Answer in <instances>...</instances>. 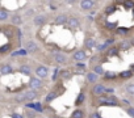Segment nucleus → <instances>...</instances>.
Returning <instances> with one entry per match:
<instances>
[{
	"mask_svg": "<svg viewBox=\"0 0 134 118\" xmlns=\"http://www.w3.org/2000/svg\"><path fill=\"white\" fill-rule=\"evenodd\" d=\"M36 75H37L40 79L47 78V76H49V70H47V67H45V66H38V67L36 68Z\"/></svg>",
	"mask_w": 134,
	"mask_h": 118,
	"instance_id": "f03ea898",
	"label": "nucleus"
},
{
	"mask_svg": "<svg viewBox=\"0 0 134 118\" xmlns=\"http://www.w3.org/2000/svg\"><path fill=\"white\" fill-rule=\"evenodd\" d=\"M42 80L40 78H30V80H29V87H30V89H41L42 88Z\"/></svg>",
	"mask_w": 134,
	"mask_h": 118,
	"instance_id": "f257e3e1",
	"label": "nucleus"
},
{
	"mask_svg": "<svg viewBox=\"0 0 134 118\" xmlns=\"http://www.w3.org/2000/svg\"><path fill=\"white\" fill-rule=\"evenodd\" d=\"M71 118H84V112L83 110H80V109H76V110L72 112Z\"/></svg>",
	"mask_w": 134,
	"mask_h": 118,
	"instance_id": "6ab92c4d",
	"label": "nucleus"
},
{
	"mask_svg": "<svg viewBox=\"0 0 134 118\" xmlns=\"http://www.w3.org/2000/svg\"><path fill=\"white\" fill-rule=\"evenodd\" d=\"M26 50L30 51V52H34V51H36V50H37V45H36V42H32V41H30V42L26 43Z\"/></svg>",
	"mask_w": 134,
	"mask_h": 118,
	"instance_id": "4be33fe9",
	"label": "nucleus"
},
{
	"mask_svg": "<svg viewBox=\"0 0 134 118\" xmlns=\"http://www.w3.org/2000/svg\"><path fill=\"white\" fill-rule=\"evenodd\" d=\"M133 75H134V72L132 70H128V71L120 72V74H118V78H121V79H130Z\"/></svg>",
	"mask_w": 134,
	"mask_h": 118,
	"instance_id": "ddd939ff",
	"label": "nucleus"
},
{
	"mask_svg": "<svg viewBox=\"0 0 134 118\" xmlns=\"http://www.w3.org/2000/svg\"><path fill=\"white\" fill-rule=\"evenodd\" d=\"M114 3L116 4H122V3H125V0H114Z\"/></svg>",
	"mask_w": 134,
	"mask_h": 118,
	"instance_id": "8fccbe9b",
	"label": "nucleus"
},
{
	"mask_svg": "<svg viewBox=\"0 0 134 118\" xmlns=\"http://www.w3.org/2000/svg\"><path fill=\"white\" fill-rule=\"evenodd\" d=\"M87 80L89 81V83H92V84H96L97 80H99V75L97 74H95V72H88L87 74Z\"/></svg>",
	"mask_w": 134,
	"mask_h": 118,
	"instance_id": "1a4fd4ad",
	"label": "nucleus"
},
{
	"mask_svg": "<svg viewBox=\"0 0 134 118\" xmlns=\"http://www.w3.org/2000/svg\"><path fill=\"white\" fill-rule=\"evenodd\" d=\"M16 100L18 101V102H25L26 100H28V98L25 97V94H20V96H17V98Z\"/></svg>",
	"mask_w": 134,
	"mask_h": 118,
	"instance_id": "e433bc0d",
	"label": "nucleus"
},
{
	"mask_svg": "<svg viewBox=\"0 0 134 118\" xmlns=\"http://www.w3.org/2000/svg\"><path fill=\"white\" fill-rule=\"evenodd\" d=\"M11 47H12V45H11V43H5L4 46L0 47V52H1V54H4V52H7Z\"/></svg>",
	"mask_w": 134,
	"mask_h": 118,
	"instance_id": "2f4dec72",
	"label": "nucleus"
},
{
	"mask_svg": "<svg viewBox=\"0 0 134 118\" xmlns=\"http://www.w3.org/2000/svg\"><path fill=\"white\" fill-rule=\"evenodd\" d=\"M84 45H86L87 49H93V47H96V41L93 38H86L84 39Z\"/></svg>",
	"mask_w": 134,
	"mask_h": 118,
	"instance_id": "9b49d317",
	"label": "nucleus"
},
{
	"mask_svg": "<svg viewBox=\"0 0 134 118\" xmlns=\"http://www.w3.org/2000/svg\"><path fill=\"white\" fill-rule=\"evenodd\" d=\"M57 97H58V92H55V91H54V92H50L46 97H45V102H47V104H49V102L54 101Z\"/></svg>",
	"mask_w": 134,
	"mask_h": 118,
	"instance_id": "dca6fc26",
	"label": "nucleus"
},
{
	"mask_svg": "<svg viewBox=\"0 0 134 118\" xmlns=\"http://www.w3.org/2000/svg\"><path fill=\"white\" fill-rule=\"evenodd\" d=\"M105 89L106 88L103 84H100V83H96V84H93V87H92V92H93V94H96V96H101V94H104Z\"/></svg>",
	"mask_w": 134,
	"mask_h": 118,
	"instance_id": "20e7f679",
	"label": "nucleus"
},
{
	"mask_svg": "<svg viewBox=\"0 0 134 118\" xmlns=\"http://www.w3.org/2000/svg\"><path fill=\"white\" fill-rule=\"evenodd\" d=\"M45 21H46V18H45L44 16H37L36 18H34V25H37V26H41V25H44L45 24Z\"/></svg>",
	"mask_w": 134,
	"mask_h": 118,
	"instance_id": "aec40b11",
	"label": "nucleus"
},
{
	"mask_svg": "<svg viewBox=\"0 0 134 118\" xmlns=\"http://www.w3.org/2000/svg\"><path fill=\"white\" fill-rule=\"evenodd\" d=\"M7 17H8V13H7L5 9H1L0 11V21H5Z\"/></svg>",
	"mask_w": 134,
	"mask_h": 118,
	"instance_id": "473e14b6",
	"label": "nucleus"
},
{
	"mask_svg": "<svg viewBox=\"0 0 134 118\" xmlns=\"http://www.w3.org/2000/svg\"><path fill=\"white\" fill-rule=\"evenodd\" d=\"M129 32V29L128 28H117L116 29V33L118 34V36H126Z\"/></svg>",
	"mask_w": 134,
	"mask_h": 118,
	"instance_id": "cd10ccee",
	"label": "nucleus"
},
{
	"mask_svg": "<svg viewBox=\"0 0 134 118\" xmlns=\"http://www.w3.org/2000/svg\"><path fill=\"white\" fill-rule=\"evenodd\" d=\"M24 94H25V97L28 98V100H34V98L38 97V92L36 89H28V91L24 92Z\"/></svg>",
	"mask_w": 134,
	"mask_h": 118,
	"instance_id": "6e6552de",
	"label": "nucleus"
},
{
	"mask_svg": "<svg viewBox=\"0 0 134 118\" xmlns=\"http://www.w3.org/2000/svg\"><path fill=\"white\" fill-rule=\"evenodd\" d=\"M70 26H74V28H76V26H79V20L76 17H70L68 18V22H67Z\"/></svg>",
	"mask_w": 134,
	"mask_h": 118,
	"instance_id": "b1692460",
	"label": "nucleus"
},
{
	"mask_svg": "<svg viewBox=\"0 0 134 118\" xmlns=\"http://www.w3.org/2000/svg\"><path fill=\"white\" fill-rule=\"evenodd\" d=\"M54 60L57 63H59V64H62V63H66L67 62V56L62 54V52H55L54 54Z\"/></svg>",
	"mask_w": 134,
	"mask_h": 118,
	"instance_id": "0eeeda50",
	"label": "nucleus"
},
{
	"mask_svg": "<svg viewBox=\"0 0 134 118\" xmlns=\"http://www.w3.org/2000/svg\"><path fill=\"white\" fill-rule=\"evenodd\" d=\"M113 92H114L113 88H106V89H105V93H109V94H110V93H113Z\"/></svg>",
	"mask_w": 134,
	"mask_h": 118,
	"instance_id": "a18cd8bd",
	"label": "nucleus"
},
{
	"mask_svg": "<svg viewBox=\"0 0 134 118\" xmlns=\"http://www.w3.org/2000/svg\"><path fill=\"white\" fill-rule=\"evenodd\" d=\"M129 45H130V43L128 42V41H124V42H121V46H120V47L125 50V49H128V47H129Z\"/></svg>",
	"mask_w": 134,
	"mask_h": 118,
	"instance_id": "a19ab883",
	"label": "nucleus"
},
{
	"mask_svg": "<svg viewBox=\"0 0 134 118\" xmlns=\"http://www.w3.org/2000/svg\"><path fill=\"white\" fill-rule=\"evenodd\" d=\"M74 67L76 68V70H79V71H86L87 70V64L84 62H76L74 64Z\"/></svg>",
	"mask_w": 134,
	"mask_h": 118,
	"instance_id": "412c9836",
	"label": "nucleus"
},
{
	"mask_svg": "<svg viewBox=\"0 0 134 118\" xmlns=\"http://www.w3.org/2000/svg\"><path fill=\"white\" fill-rule=\"evenodd\" d=\"M114 11H116V5H109V7H106L105 8V14H112Z\"/></svg>",
	"mask_w": 134,
	"mask_h": 118,
	"instance_id": "7c9ffc66",
	"label": "nucleus"
},
{
	"mask_svg": "<svg viewBox=\"0 0 134 118\" xmlns=\"http://www.w3.org/2000/svg\"><path fill=\"white\" fill-rule=\"evenodd\" d=\"M25 116L28 117V118H36L37 114H36V112H34V110H32V112H30V109H28V110H26V113H25Z\"/></svg>",
	"mask_w": 134,
	"mask_h": 118,
	"instance_id": "c9c22d12",
	"label": "nucleus"
},
{
	"mask_svg": "<svg viewBox=\"0 0 134 118\" xmlns=\"http://www.w3.org/2000/svg\"><path fill=\"white\" fill-rule=\"evenodd\" d=\"M122 104L126 105V106H130V101H129V100H126V98H124V100H122Z\"/></svg>",
	"mask_w": 134,
	"mask_h": 118,
	"instance_id": "c03bdc74",
	"label": "nucleus"
},
{
	"mask_svg": "<svg viewBox=\"0 0 134 118\" xmlns=\"http://www.w3.org/2000/svg\"><path fill=\"white\" fill-rule=\"evenodd\" d=\"M105 28L106 29H117V22H105Z\"/></svg>",
	"mask_w": 134,
	"mask_h": 118,
	"instance_id": "72a5a7b5",
	"label": "nucleus"
},
{
	"mask_svg": "<svg viewBox=\"0 0 134 118\" xmlns=\"http://www.w3.org/2000/svg\"><path fill=\"white\" fill-rule=\"evenodd\" d=\"M105 101H108V102H112V104H114V105H118V100H117V97L116 96H113V94H105L104 97Z\"/></svg>",
	"mask_w": 134,
	"mask_h": 118,
	"instance_id": "4468645a",
	"label": "nucleus"
},
{
	"mask_svg": "<svg viewBox=\"0 0 134 118\" xmlns=\"http://www.w3.org/2000/svg\"><path fill=\"white\" fill-rule=\"evenodd\" d=\"M133 16H134V9H133Z\"/></svg>",
	"mask_w": 134,
	"mask_h": 118,
	"instance_id": "603ef678",
	"label": "nucleus"
},
{
	"mask_svg": "<svg viewBox=\"0 0 134 118\" xmlns=\"http://www.w3.org/2000/svg\"><path fill=\"white\" fill-rule=\"evenodd\" d=\"M33 13H34L33 9H28V11H26V14H28V16H30V14H33Z\"/></svg>",
	"mask_w": 134,
	"mask_h": 118,
	"instance_id": "de8ad7c7",
	"label": "nucleus"
},
{
	"mask_svg": "<svg viewBox=\"0 0 134 118\" xmlns=\"http://www.w3.org/2000/svg\"><path fill=\"white\" fill-rule=\"evenodd\" d=\"M132 71L134 72V64H132Z\"/></svg>",
	"mask_w": 134,
	"mask_h": 118,
	"instance_id": "3c124183",
	"label": "nucleus"
},
{
	"mask_svg": "<svg viewBox=\"0 0 134 118\" xmlns=\"http://www.w3.org/2000/svg\"><path fill=\"white\" fill-rule=\"evenodd\" d=\"M124 7L126 9H134V1L133 0H125Z\"/></svg>",
	"mask_w": 134,
	"mask_h": 118,
	"instance_id": "c85d7f7f",
	"label": "nucleus"
},
{
	"mask_svg": "<svg viewBox=\"0 0 134 118\" xmlns=\"http://www.w3.org/2000/svg\"><path fill=\"white\" fill-rule=\"evenodd\" d=\"M12 24H15V25H20L21 22H22V20H21V16H18V14H15V16H12Z\"/></svg>",
	"mask_w": 134,
	"mask_h": 118,
	"instance_id": "bb28decb",
	"label": "nucleus"
},
{
	"mask_svg": "<svg viewBox=\"0 0 134 118\" xmlns=\"http://www.w3.org/2000/svg\"><path fill=\"white\" fill-rule=\"evenodd\" d=\"M117 76H118V75L116 74V72H113V71H105L104 79H105V80H114Z\"/></svg>",
	"mask_w": 134,
	"mask_h": 118,
	"instance_id": "2eb2a0df",
	"label": "nucleus"
},
{
	"mask_svg": "<svg viewBox=\"0 0 134 118\" xmlns=\"http://www.w3.org/2000/svg\"><path fill=\"white\" fill-rule=\"evenodd\" d=\"M106 47H108V45H106V43L104 42L103 45H100V46H97V50H99V51H104Z\"/></svg>",
	"mask_w": 134,
	"mask_h": 118,
	"instance_id": "ea45409f",
	"label": "nucleus"
},
{
	"mask_svg": "<svg viewBox=\"0 0 134 118\" xmlns=\"http://www.w3.org/2000/svg\"><path fill=\"white\" fill-rule=\"evenodd\" d=\"M92 71L95 72V74H97V75H104L105 74V71L103 70L101 64H95V66H92Z\"/></svg>",
	"mask_w": 134,
	"mask_h": 118,
	"instance_id": "f3484780",
	"label": "nucleus"
},
{
	"mask_svg": "<svg viewBox=\"0 0 134 118\" xmlns=\"http://www.w3.org/2000/svg\"><path fill=\"white\" fill-rule=\"evenodd\" d=\"M26 54H28V50H24V49H20V50H17V51H13L12 56H18V55H21V56H25Z\"/></svg>",
	"mask_w": 134,
	"mask_h": 118,
	"instance_id": "393cba45",
	"label": "nucleus"
},
{
	"mask_svg": "<svg viewBox=\"0 0 134 118\" xmlns=\"http://www.w3.org/2000/svg\"><path fill=\"white\" fill-rule=\"evenodd\" d=\"M72 59L76 60V62H84V60L87 59V54L84 50H78L74 52V55H72Z\"/></svg>",
	"mask_w": 134,
	"mask_h": 118,
	"instance_id": "7ed1b4c3",
	"label": "nucleus"
},
{
	"mask_svg": "<svg viewBox=\"0 0 134 118\" xmlns=\"http://www.w3.org/2000/svg\"><path fill=\"white\" fill-rule=\"evenodd\" d=\"M125 91L129 94H134V83H129V84L125 85Z\"/></svg>",
	"mask_w": 134,
	"mask_h": 118,
	"instance_id": "a878e982",
	"label": "nucleus"
},
{
	"mask_svg": "<svg viewBox=\"0 0 134 118\" xmlns=\"http://www.w3.org/2000/svg\"><path fill=\"white\" fill-rule=\"evenodd\" d=\"M126 112H128V114L130 117H133L134 118V108H132V106H129L128 109H126Z\"/></svg>",
	"mask_w": 134,
	"mask_h": 118,
	"instance_id": "4c0bfd02",
	"label": "nucleus"
},
{
	"mask_svg": "<svg viewBox=\"0 0 134 118\" xmlns=\"http://www.w3.org/2000/svg\"><path fill=\"white\" fill-rule=\"evenodd\" d=\"M58 76H59V72H58V68H55V72H54V75L51 76V80L53 81H55L57 79H58Z\"/></svg>",
	"mask_w": 134,
	"mask_h": 118,
	"instance_id": "58836bf2",
	"label": "nucleus"
},
{
	"mask_svg": "<svg viewBox=\"0 0 134 118\" xmlns=\"http://www.w3.org/2000/svg\"><path fill=\"white\" fill-rule=\"evenodd\" d=\"M105 43H106V45H110V43H114V39H113V38H110V39H106V41H105Z\"/></svg>",
	"mask_w": 134,
	"mask_h": 118,
	"instance_id": "49530a36",
	"label": "nucleus"
},
{
	"mask_svg": "<svg viewBox=\"0 0 134 118\" xmlns=\"http://www.w3.org/2000/svg\"><path fill=\"white\" fill-rule=\"evenodd\" d=\"M12 72H13V68H12V66H11V64L4 63V64H1V66H0V75L5 76V75L12 74Z\"/></svg>",
	"mask_w": 134,
	"mask_h": 118,
	"instance_id": "39448f33",
	"label": "nucleus"
},
{
	"mask_svg": "<svg viewBox=\"0 0 134 118\" xmlns=\"http://www.w3.org/2000/svg\"><path fill=\"white\" fill-rule=\"evenodd\" d=\"M70 71L68 70H62V71H59V76L60 78H70Z\"/></svg>",
	"mask_w": 134,
	"mask_h": 118,
	"instance_id": "f704fd0d",
	"label": "nucleus"
},
{
	"mask_svg": "<svg viewBox=\"0 0 134 118\" xmlns=\"http://www.w3.org/2000/svg\"><path fill=\"white\" fill-rule=\"evenodd\" d=\"M11 118H24L22 114H18V113H12L11 114Z\"/></svg>",
	"mask_w": 134,
	"mask_h": 118,
	"instance_id": "79ce46f5",
	"label": "nucleus"
},
{
	"mask_svg": "<svg viewBox=\"0 0 134 118\" xmlns=\"http://www.w3.org/2000/svg\"><path fill=\"white\" fill-rule=\"evenodd\" d=\"M64 1H66L67 4H74V3L76 1V0H64Z\"/></svg>",
	"mask_w": 134,
	"mask_h": 118,
	"instance_id": "09e8293b",
	"label": "nucleus"
},
{
	"mask_svg": "<svg viewBox=\"0 0 134 118\" xmlns=\"http://www.w3.org/2000/svg\"><path fill=\"white\" fill-rule=\"evenodd\" d=\"M18 70H20V72L24 74V75H30L32 74V68H30L28 64H21V66L18 67Z\"/></svg>",
	"mask_w": 134,
	"mask_h": 118,
	"instance_id": "f8f14e48",
	"label": "nucleus"
},
{
	"mask_svg": "<svg viewBox=\"0 0 134 118\" xmlns=\"http://www.w3.org/2000/svg\"><path fill=\"white\" fill-rule=\"evenodd\" d=\"M68 22V17L66 14H59L58 17L55 18V24L57 25H63V24H67Z\"/></svg>",
	"mask_w": 134,
	"mask_h": 118,
	"instance_id": "9d476101",
	"label": "nucleus"
},
{
	"mask_svg": "<svg viewBox=\"0 0 134 118\" xmlns=\"http://www.w3.org/2000/svg\"><path fill=\"white\" fill-rule=\"evenodd\" d=\"M89 118H101V116H100L99 113H92V114H91V117H89Z\"/></svg>",
	"mask_w": 134,
	"mask_h": 118,
	"instance_id": "37998d69",
	"label": "nucleus"
},
{
	"mask_svg": "<svg viewBox=\"0 0 134 118\" xmlns=\"http://www.w3.org/2000/svg\"><path fill=\"white\" fill-rule=\"evenodd\" d=\"M93 5H95V1H93V0H82V1H80V8H82L83 11L91 9Z\"/></svg>",
	"mask_w": 134,
	"mask_h": 118,
	"instance_id": "423d86ee",
	"label": "nucleus"
},
{
	"mask_svg": "<svg viewBox=\"0 0 134 118\" xmlns=\"http://www.w3.org/2000/svg\"><path fill=\"white\" fill-rule=\"evenodd\" d=\"M34 112H38V113H42V112H44V110H45V108H44V106H42V104H41V102H36V106H34Z\"/></svg>",
	"mask_w": 134,
	"mask_h": 118,
	"instance_id": "c756f323",
	"label": "nucleus"
},
{
	"mask_svg": "<svg viewBox=\"0 0 134 118\" xmlns=\"http://www.w3.org/2000/svg\"><path fill=\"white\" fill-rule=\"evenodd\" d=\"M84 100H86V94H84V92H80L78 94V98H76V101H75V105L76 106H79V105H82Z\"/></svg>",
	"mask_w": 134,
	"mask_h": 118,
	"instance_id": "a211bd4d",
	"label": "nucleus"
},
{
	"mask_svg": "<svg viewBox=\"0 0 134 118\" xmlns=\"http://www.w3.org/2000/svg\"><path fill=\"white\" fill-rule=\"evenodd\" d=\"M118 51H120V49L118 47H110L108 51H106V55L108 56H116L118 54Z\"/></svg>",
	"mask_w": 134,
	"mask_h": 118,
	"instance_id": "5701e85b",
	"label": "nucleus"
}]
</instances>
